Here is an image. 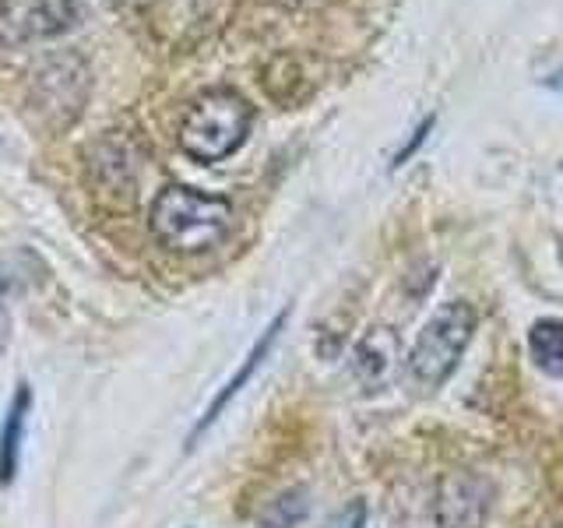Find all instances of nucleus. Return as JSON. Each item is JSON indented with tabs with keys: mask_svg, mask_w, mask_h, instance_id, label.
I'll list each match as a JSON object with an SVG mask.
<instances>
[{
	"mask_svg": "<svg viewBox=\"0 0 563 528\" xmlns=\"http://www.w3.org/2000/svg\"><path fill=\"white\" fill-rule=\"evenodd\" d=\"M148 226L155 240L176 254H205L233 233V205L216 194L169 184L155 194Z\"/></svg>",
	"mask_w": 563,
	"mask_h": 528,
	"instance_id": "obj_1",
	"label": "nucleus"
},
{
	"mask_svg": "<svg viewBox=\"0 0 563 528\" xmlns=\"http://www.w3.org/2000/svg\"><path fill=\"white\" fill-rule=\"evenodd\" d=\"M254 123V106L233 88H205L201 96L187 102L176 128L180 148L198 163H222L233 155Z\"/></svg>",
	"mask_w": 563,
	"mask_h": 528,
	"instance_id": "obj_2",
	"label": "nucleus"
},
{
	"mask_svg": "<svg viewBox=\"0 0 563 528\" xmlns=\"http://www.w3.org/2000/svg\"><path fill=\"white\" fill-rule=\"evenodd\" d=\"M472 331H475V310L465 299H451V304L440 307L412 345V356H409L412 377L422 387L444 384L454 374V366L462 363L465 349L472 342Z\"/></svg>",
	"mask_w": 563,
	"mask_h": 528,
	"instance_id": "obj_3",
	"label": "nucleus"
},
{
	"mask_svg": "<svg viewBox=\"0 0 563 528\" xmlns=\"http://www.w3.org/2000/svg\"><path fill=\"white\" fill-rule=\"evenodd\" d=\"M88 85H92V75H88L78 53H64V57L46 61L32 75L35 117L49 123V128H70L88 99Z\"/></svg>",
	"mask_w": 563,
	"mask_h": 528,
	"instance_id": "obj_4",
	"label": "nucleus"
},
{
	"mask_svg": "<svg viewBox=\"0 0 563 528\" xmlns=\"http://www.w3.org/2000/svg\"><path fill=\"white\" fill-rule=\"evenodd\" d=\"M81 14V0H0V46L18 50L60 40L78 29Z\"/></svg>",
	"mask_w": 563,
	"mask_h": 528,
	"instance_id": "obj_5",
	"label": "nucleus"
},
{
	"mask_svg": "<svg viewBox=\"0 0 563 528\" xmlns=\"http://www.w3.org/2000/svg\"><path fill=\"white\" fill-rule=\"evenodd\" d=\"M493 486L475 472H451L437 490L440 528H486Z\"/></svg>",
	"mask_w": 563,
	"mask_h": 528,
	"instance_id": "obj_6",
	"label": "nucleus"
},
{
	"mask_svg": "<svg viewBox=\"0 0 563 528\" xmlns=\"http://www.w3.org/2000/svg\"><path fill=\"white\" fill-rule=\"evenodd\" d=\"M401 360V342L391 328L366 331L356 352H352V377L363 384V392H380V387L395 377Z\"/></svg>",
	"mask_w": 563,
	"mask_h": 528,
	"instance_id": "obj_7",
	"label": "nucleus"
},
{
	"mask_svg": "<svg viewBox=\"0 0 563 528\" xmlns=\"http://www.w3.org/2000/svg\"><path fill=\"white\" fill-rule=\"evenodd\" d=\"M32 409V392L29 384H18V392L8 405L4 430H0V486H8L18 472V458H22V440H25V422Z\"/></svg>",
	"mask_w": 563,
	"mask_h": 528,
	"instance_id": "obj_8",
	"label": "nucleus"
},
{
	"mask_svg": "<svg viewBox=\"0 0 563 528\" xmlns=\"http://www.w3.org/2000/svg\"><path fill=\"white\" fill-rule=\"evenodd\" d=\"M528 356L550 377H563V321L542 317L528 328Z\"/></svg>",
	"mask_w": 563,
	"mask_h": 528,
	"instance_id": "obj_9",
	"label": "nucleus"
},
{
	"mask_svg": "<svg viewBox=\"0 0 563 528\" xmlns=\"http://www.w3.org/2000/svg\"><path fill=\"white\" fill-rule=\"evenodd\" d=\"M282 324H286V314H282V317H278V321H275V324H272L268 331H264V339H261V342L254 345V352H251V356H246V363L240 366V374H236L233 381H229V384L222 387V395H219L216 402H211V409H208V416H205V419L198 422V430H194V437H198L201 430H208V427H211V422H216V419H219V413H222V409H225V405H229V398H233V395L240 392V387H243L246 381H251V374H254V370L261 366V360H264V352H268V349H272V342L278 339V328H282Z\"/></svg>",
	"mask_w": 563,
	"mask_h": 528,
	"instance_id": "obj_10",
	"label": "nucleus"
},
{
	"mask_svg": "<svg viewBox=\"0 0 563 528\" xmlns=\"http://www.w3.org/2000/svg\"><path fill=\"white\" fill-rule=\"evenodd\" d=\"M8 339H11V317H8L4 304H0V356H4V349H8Z\"/></svg>",
	"mask_w": 563,
	"mask_h": 528,
	"instance_id": "obj_11",
	"label": "nucleus"
}]
</instances>
